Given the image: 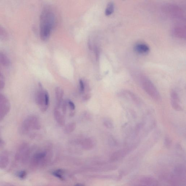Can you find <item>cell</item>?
Wrapping results in <instances>:
<instances>
[{
    "instance_id": "ac0fdd59",
    "label": "cell",
    "mask_w": 186,
    "mask_h": 186,
    "mask_svg": "<svg viewBox=\"0 0 186 186\" xmlns=\"http://www.w3.org/2000/svg\"><path fill=\"white\" fill-rule=\"evenodd\" d=\"M60 173H59V172H54L53 173V175L56 176V177L59 178V179L61 180H63L64 179L63 177L61 176V171H60Z\"/></svg>"
},
{
    "instance_id": "2e32d148",
    "label": "cell",
    "mask_w": 186,
    "mask_h": 186,
    "mask_svg": "<svg viewBox=\"0 0 186 186\" xmlns=\"http://www.w3.org/2000/svg\"><path fill=\"white\" fill-rule=\"evenodd\" d=\"M5 86V83L4 81L3 76L0 72V90L4 89Z\"/></svg>"
},
{
    "instance_id": "e0dca14e",
    "label": "cell",
    "mask_w": 186,
    "mask_h": 186,
    "mask_svg": "<svg viewBox=\"0 0 186 186\" xmlns=\"http://www.w3.org/2000/svg\"><path fill=\"white\" fill-rule=\"evenodd\" d=\"M45 105L47 107H48L49 104V96L48 92L46 90L45 91Z\"/></svg>"
},
{
    "instance_id": "8992f818",
    "label": "cell",
    "mask_w": 186,
    "mask_h": 186,
    "mask_svg": "<svg viewBox=\"0 0 186 186\" xmlns=\"http://www.w3.org/2000/svg\"><path fill=\"white\" fill-rule=\"evenodd\" d=\"M138 184L141 185L157 186L159 185V182L156 180L153 177L149 176H144L140 177L138 179Z\"/></svg>"
},
{
    "instance_id": "8fae6325",
    "label": "cell",
    "mask_w": 186,
    "mask_h": 186,
    "mask_svg": "<svg viewBox=\"0 0 186 186\" xmlns=\"http://www.w3.org/2000/svg\"><path fill=\"white\" fill-rule=\"evenodd\" d=\"M175 173L178 176H183L185 173V169L184 167L179 166L177 167L174 170Z\"/></svg>"
},
{
    "instance_id": "4fadbf2b",
    "label": "cell",
    "mask_w": 186,
    "mask_h": 186,
    "mask_svg": "<svg viewBox=\"0 0 186 186\" xmlns=\"http://www.w3.org/2000/svg\"><path fill=\"white\" fill-rule=\"evenodd\" d=\"M105 125L108 128H113L114 127L113 122L110 119H107L104 122Z\"/></svg>"
},
{
    "instance_id": "7c38bea8",
    "label": "cell",
    "mask_w": 186,
    "mask_h": 186,
    "mask_svg": "<svg viewBox=\"0 0 186 186\" xmlns=\"http://www.w3.org/2000/svg\"><path fill=\"white\" fill-rule=\"evenodd\" d=\"M172 141L171 138L168 135L165 136L164 139V145L167 148L169 149L171 146Z\"/></svg>"
},
{
    "instance_id": "3957f363",
    "label": "cell",
    "mask_w": 186,
    "mask_h": 186,
    "mask_svg": "<svg viewBox=\"0 0 186 186\" xmlns=\"http://www.w3.org/2000/svg\"><path fill=\"white\" fill-rule=\"evenodd\" d=\"M45 90L44 89L41 83H39V89L36 92L35 99L38 105L41 107L42 110H45L47 107L45 105Z\"/></svg>"
},
{
    "instance_id": "9c48e42d",
    "label": "cell",
    "mask_w": 186,
    "mask_h": 186,
    "mask_svg": "<svg viewBox=\"0 0 186 186\" xmlns=\"http://www.w3.org/2000/svg\"><path fill=\"white\" fill-rule=\"evenodd\" d=\"M0 63L3 66L7 67L10 65V60L5 54L0 52Z\"/></svg>"
},
{
    "instance_id": "d6986e66",
    "label": "cell",
    "mask_w": 186,
    "mask_h": 186,
    "mask_svg": "<svg viewBox=\"0 0 186 186\" xmlns=\"http://www.w3.org/2000/svg\"><path fill=\"white\" fill-rule=\"evenodd\" d=\"M26 172L24 171L20 172L19 173H18V177L21 179H24L25 177H26Z\"/></svg>"
},
{
    "instance_id": "277c9868",
    "label": "cell",
    "mask_w": 186,
    "mask_h": 186,
    "mask_svg": "<svg viewBox=\"0 0 186 186\" xmlns=\"http://www.w3.org/2000/svg\"><path fill=\"white\" fill-rule=\"evenodd\" d=\"M172 106L174 110L177 111H182V108L180 105V100L177 93L174 90L171 91L170 94Z\"/></svg>"
},
{
    "instance_id": "9a60e30c",
    "label": "cell",
    "mask_w": 186,
    "mask_h": 186,
    "mask_svg": "<svg viewBox=\"0 0 186 186\" xmlns=\"http://www.w3.org/2000/svg\"><path fill=\"white\" fill-rule=\"evenodd\" d=\"M7 35L6 31L0 28V39L4 40L7 38Z\"/></svg>"
},
{
    "instance_id": "52a82bcc",
    "label": "cell",
    "mask_w": 186,
    "mask_h": 186,
    "mask_svg": "<svg viewBox=\"0 0 186 186\" xmlns=\"http://www.w3.org/2000/svg\"><path fill=\"white\" fill-rule=\"evenodd\" d=\"M134 49L137 53L141 54H147L150 51L149 47L144 43L137 44L134 47Z\"/></svg>"
},
{
    "instance_id": "ba28073f",
    "label": "cell",
    "mask_w": 186,
    "mask_h": 186,
    "mask_svg": "<svg viewBox=\"0 0 186 186\" xmlns=\"http://www.w3.org/2000/svg\"><path fill=\"white\" fill-rule=\"evenodd\" d=\"M63 95V90L61 89L60 87H56V100L57 101L58 106H59L62 102Z\"/></svg>"
},
{
    "instance_id": "5b68a950",
    "label": "cell",
    "mask_w": 186,
    "mask_h": 186,
    "mask_svg": "<svg viewBox=\"0 0 186 186\" xmlns=\"http://www.w3.org/2000/svg\"><path fill=\"white\" fill-rule=\"evenodd\" d=\"M132 149V148H126L116 151L112 154L111 157V160L113 161H116L123 158L130 153Z\"/></svg>"
},
{
    "instance_id": "5bb4252c",
    "label": "cell",
    "mask_w": 186,
    "mask_h": 186,
    "mask_svg": "<svg viewBox=\"0 0 186 186\" xmlns=\"http://www.w3.org/2000/svg\"><path fill=\"white\" fill-rule=\"evenodd\" d=\"M80 92L81 94L84 93L85 90V84L83 80L80 79L79 80Z\"/></svg>"
},
{
    "instance_id": "7a4b0ae2",
    "label": "cell",
    "mask_w": 186,
    "mask_h": 186,
    "mask_svg": "<svg viewBox=\"0 0 186 186\" xmlns=\"http://www.w3.org/2000/svg\"><path fill=\"white\" fill-rule=\"evenodd\" d=\"M139 81L143 89L150 97L156 101H160L161 97L160 93L154 83L147 77L144 75H140Z\"/></svg>"
},
{
    "instance_id": "6da1fadb",
    "label": "cell",
    "mask_w": 186,
    "mask_h": 186,
    "mask_svg": "<svg viewBox=\"0 0 186 186\" xmlns=\"http://www.w3.org/2000/svg\"><path fill=\"white\" fill-rule=\"evenodd\" d=\"M55 19L50 15L41 17L40 22V36L42 40L45 41L50 37L52 30L55 24Z\"/></svg>"
},
{
    "instance_id": "44dd1931",
    "label": "cell",
    "mask_w": 186,
    "mask_h": 186,
    "mask_svg": "<svg viewBox=\"0 0 186 186\" xmlns=\"http://www.w3.org/2000/svg\"><path fill=\"white\" fill-rule=\"evenodd\" d=\"M91 95L90 94H85V95L83 97V99L84 100H87L90 98Z\"/></svg>"
},
{
    "instance_id": "ffe728a7",
    "label": "cell",
    "mask_w": 186,
    "mask_h": 186,
    "mask_svg": "<svg viewBox=\"0 0 186 186\" xmlns=\"http://www.w3.org/2000/svg\"><path fill=\"white\" fill-rule=\"evenodd\" d=\"M68 104L71 110H74L75 109V105L73 102L69 100L68 102Z\"/></svg>"
},
{
    "instance_id": "30bf717a",
    "label": "cell",
    "mask_w": 186,
    "mask_h": 186,
    "mask_svg": "<svg viewBox=\"0 0 186 186\" xmlns=\"http://www.w3.org/2000/svg\"><path fill=\"white\" fill-rule=\"evenodd\" d=\"M114 5L112 2L109 3L105 11V14L107 16H109L114 12Z\"/></svg>"
}]
</instances>
